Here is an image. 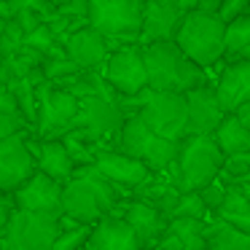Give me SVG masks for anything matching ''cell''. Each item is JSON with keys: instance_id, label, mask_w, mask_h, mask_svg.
<instances>
[{"instance_id": "3957f363", "label": "cell", "mask_w": 250, "mask_h": 250, "mask_svg": "<svg viewBox=\"0 0 250 250\" xmlns=\"http://www.w3.org/2000/svg\"><path fill=\"white\" fill-rule=\"evenodd\" d=\"M223 153L212 143L210 135H188L178 143V156L164 169V180L172 186L178 194L202 191L207 183L221 175Z\"/></svg>"}, {"instance_id": "d6986e66", "label": "cell", "mask_w": 250, "mask_h": 250, "mask_svg": "<svg viewBox=\"0 0 250 250\" xmlns=\"http://www.w3.org/2000/svg\"><path fill=\"white\" fill-rule=\"evenodd\" d=\"M180 19H183V11L175 3H146L143 0V22H140L137 46L172 41Z\"/></svg>"}, {"instance_id": "4316f807", "label": "cell", "mask_w": 250, "mask_h": 250, "mask_svg": "<svg viewBox=\"0 0 250 250\" xmlns=\"http://www.w3.org/2000/svg\"><path fill=\"white\" fill-rule=\"evenodd\" d=\"M202 226H205V221H191V218H172V221H167V231L180 242V250H205Z\"/></svg>"}, {"instance_id": "74e56055", "label": "cell", "mask_w": 250, "mask_h": 250, "mask_svg": "<svg viewBox=\"0 0 250 250\" xmlns=\"http://www.w3.org/2000/svg\"><path fill=\"white\" fill-rule=\"evenodd\" d=\"M218 8H221V0H199V6L194 11H202V14H212L218 17Z\"/></svg>"}, {"instance_id": "5b68a950", "label": "cell", "mask_w": 250, "mask_h": 250, "mask_svg": "<svg viewBox=\"0 0 250 250\" xmlns=\"http://www.w3.org/2000/svg\"><path fill=\"white\" fill-rule=\"evenodd\" d=\"M110 148L124 153V156H129V159H137L153 175L164 172L175 162V156H178V143L153 135L137 116L135 119H124L121 129L116 132L113 143H110Z\"/></svg>"}, {"instance_id": "4fadbf2b", "label": "cell", "mask_w": 250, "mask_h": 250, "mask_svg": "<svg viewBox=\"0 0 250 250\" xmlns=\"http://www.w3.org/2000/svg\"><path fill=\"white\" fill-rule=\"evenodd\" d=\"M94 169L108 180L110 186H116L119 191H132L137 186L148 183L151 180V169L146 164H140L137 159H129L124 153L113 151V148H100L94 153Z\"/></svg>"}, {"instance_id": "8fae6325", "label": "cell", "mask_w": 250, "mask_h": 250, "mask_svg": "<svg viewBox=\"0 0 250 250\" xmlns=\"http://www.w3.org/2000/svg\"><path fill=\"white\" fill-rule=\"evenodd\" d=\"M100 76H103L105 83L116 92V97H132V94L148 89L140 46L132 43V46H121L119 51H110Z\"/></svg>"}, {"instance_id": "e0dca14e", "label": "cell", "mask_w": 250, "mask_h": 250, "mask_svg": "<svg viewBox=\"0 0 250 250\" xmlns=\"http://www.w3.org/2000/svg\"><path fill=\"white\" fill-rule=\"evenodd\" d=\"M183 97H186V137L188 135H212V129L226 116L215 100L212 83L191 89Z\"/></svg>"}, {"instance_id": "7bdbcfd3", "label": "cell", "mask_w": 250, "mask_h": 250, "mask_svg": "<svg viewBox=\"0 0 250 250\" xmlns=\"http://www.w3.org/2000/svg\"><path fill=\"white\" fill-rule=\"evenodd\" d=\"M3 24H6V22H0V33H3Z\"/></svg>"}, {"instance_id": "f6af8a7d", "label": "cell", "mask_w": 250, "mask_h": 250, "mask_svg": "<svg viewBox=\"0 0 250 250\" xmlns=\"http://www.w3.org/2000/svg\"><path fill=\"white\" fill-rule=\"evenodd\" d=\"M151 250H159V248H151Z\"/></svg>"}, {"instance_id": "bcb514c9", "label": "cell", "mask_w": 250, "mask_h": 250, "mask_svg": "<svg viewBox=\"0 0 250 250\" xmlns=\"http://www.w3.org/2000/svg\"><path fill=\"white\" fill-rule=\"evenodd\" d=\"M0 62H3V60H0Z\"/></svg>"}, {"instance_id": "d6a6232c", "label": "cell", "mask_w": 250, "mask_h": 250, "mask_svg": "<svg viewBox=\"0 0 250 250\" xmlns=\"http://www.w3.org/2000/svg\"><path fill=\"white\" fill-rule=\"evenodd\" d=\"M22 41H24V33L17 27L14 19H8L3 24V33H0V60H8V57L17 54L22 49Z\"/></svg>"}, {"instance_id": "ab89813d", "label": "cell", "mask_w": 250, "mask_h": 250, "mask_svg": "<svg viewBox=\"0 0 250 250\" xmlns=\"http://www.w3.org/2000/svg\"><path fill=\"white\" fill-rule=\"evenodd\" d=\"M175 6L186 14V11H194V8L199 6V0H175Z\"/></svg>"}, {"instance_id": "6da1fadb", "label": "cell", "mask_w": 250, "mask_h": 250, "mask_svg": "<svg viewBox=\"0 0 250 250\" xmlns=\"http://www.w3.org/2000/svg\"><path fill=\"white\" fill-rule=\"evenodd\" d=\"M140 57H143V70H146V86L151 92L186 94L191 89L212 83L210 70H202L199 65L186 60L172 41L140 46Z\"/></svg>"}, {"instance_id": "ffe728a7", "label": "cell", "mask_w": 250, "mask_h": 250, "mask_svg": "<svg viewBox=\"0 0 250 250\" xmlns=\"http://www.w3.org/2000/svg\"><path fill=\"white\" fill-rule=\"evenodd\" d=\"M86 250H140V245H137L132 229L121 218L105 215L89 231Z\"/></svg>"}, {"instance_id": "f546056e", "label": "cell", "mask_w": 250, "mask_h": 250, "mask_svg": "<svg viewBox=\"0 0 250 250\" xmlns=\"http://www.w3.org/2000/svg\"><path fill=\"white\" fill-rule=\"evenodd\" d=\"M22 46H27V49L38 51V54L43 57V60H46V57L65 54V51H62V46L57 43V38L51 35V30L46 27V24H38V27H35L33 33H27V35H24Z\"/></svg>"}, {"instance_id": "30bf717a", "label": "cell", "mask_w": 250, "mask_h": 250, "mask_svg": "<svg viewBox=\"0 0 250 250\" xmlns=\"http://www.w3.org/2000/svg\"><path fill=\"white\" fill-rule=\"evenodd\" d=\"M121 124H124V116L116 108V100H103V97L78 100L76 132L83 140L94 143L97 148H110Z\"/></svg>"}, {"instance_id": "5bb4252c", "label": "cell", "mask_w": 250, "mask_h": 250, "mask_svg": "<svg viewBox=\"0 0 250 250\" xmlns=\"http://www.w3.org/2000/svg\"><path fill=\"white\" fill-rule=\"evenodd\" d=\"M110 215L121 218V221L132 229V234H135L140 250L156 248L159 237H162L164 229H167V218H164L162 212L153 210L151 205H146V202H137V199L119 202V205L113 207V212H110Z\"/></svg>"}, {"instance_id": "83f0119b", "label": "cell", "mask_w": 250, "mask_h": 250, "mask_svg": "<svg viewBox=\"0 0 250 250\" xmlns=\"http://www.w3.org/2000/svg\"><path fill=\"white\" fill-rule=\"evenodd\" d=\"M24 129H30V126L24 124L14 97L6 89H0V140H6V137L17 135V132H24Z\"/></svg>"}, {"instance_id": "7c38bea8", "label": "cell", "mask_w": 250, "mask_h": 250, "mask_svg": "<svg viewBox=\"0 0 250 250\" xmlns=\"http://www.w3.org/2000/svg\"><path fill=\"white\" fill-rule=\"evenodd\" d=\"M30 129L0 140V194H14L27 178H33L35 159L27 151Z\"/></svg>"}, {"instance_id": "9c48e42d", "label": "cell", "mask_w": 250, "mask_h": 250, "mask_svg": "<svg viewBox=\"0 0 250 250\" xmlns=\"http://www.w3.org/2000/svg\"><path fill=\"white\" fill-rule=\"evenodd\" d=\"M137 119L164 140L180 143L186 137V97L175 92H151Z\"/></svg>"}, {"instance_id": "f35d334b", "label": "cell", "mask_w": 250, "mask_h": 250, "mask_svg": "<svg viewBox=\"0 0 250 250\" xmlns=\"http://www.w3.org/2000/svg\"><path fill=\"white\" fill-rule=\"evenodd\" d=\"M231 116H234V119H237V121H239V124H242V126H248V129H250V103L239 105V108L234 110Z\"/></svg>"}, {"instance_id": "8d00e7d4", "label": "cell", "mask_w": 250, "mask_h": 250, "mask_svg": "<svg viewBox=\"0 0 250 250\" xmlns=\"http://www.w3.org/2000/svg\"><path fill=\"white\" fill-rule=\"evenodd\" d=\"M14 199H11V194H0V237L6 234V226H8V221H11V215H14Z\"/></svg>"}, {"instance_id": "484cf974", "label": "cell", "mask_w": 250, "mask_h": 250, "mask_svg": "<svg viewBox=\"0 0 250 250\" xmlns=\"http://www.w3.org/2000/svg\"><path fill=\"white\" fill-rule=\"evenodd\" d=\"M250 54V17L242 14L223 27V57L221 62H242Z\"/></svg>"}, {"instance_id": "60d3db41", "label": "cell", "mask_w": 250, "mask_h": 250, "mask_svg": "<svg viewBox=\"0 0 250 250\" xmlns=\"http://www.w3.org/2000/svg\"><path fill=\"white\" fill-rule=\"evenodd\" d=\"M11 19V6H8V0H0V22H8Z\"/></svg>"}, {"instance_id": "cb8c5ba5", "label": "cell", "mask_w": 250, "mask_h": 250, "mask_svg": "<svg viewBox=\"0 0 250 250\" xmlns=\"http://www.w3.org/2000/svg\"><path fill=\"white\" fill-rule=\"evenodd\" d=\"M210 137L223 156H234V153H248L250 151V129L239 124L231 113L223 116L221 124L212 129Z\"/></svg>"}, {"instance_id": "7402d4cb", "label": "cell", "mask_w": 250, "mask_h": 250, "mask_svg": "<svg viewBox=\"0 0 250 250\" xmlns=\"http://www.w3.org/2000/svg\"><path fill=\"white\" fill-rule=\"evenodd\" d=\"M250 191H248V183H234V186H226V196H223L221 207L215 210L218 221L234 226L237 231H245L250 234Z\"/></svg>"}, {"instance_id": "44dd1931", "label": "cell", "mask_w": 250, "mask_h": 250, "mask_svg": "<svg viewBox=\"0 0 250 250\" xmlns=\"http://www.w3.org/2000/svg\"><path fill=\"white\" fill-rule=\"evenodd\" d=\"M35 169L54 183L65 186L73 175V162L67 156L65 146L60 140H38V151H35Z\"/></svg>"}, {"instance_id": "836d02e7", "label": "cell", "mask_w": 250, "mask_h": 250, "mask_svg": "<svg viewBox=\"0 0 250 250\" xmlns=\"http://www.w3.org/2000/svg\"><path fill=\"white\" fill-rule=\"evenodd\" d=\"M89 231H92V226H78V229H70V231H60L51 250H81L89 239Z\"/></svg>"}, {"instance_id": "ac0fdd59", "label": "cell", "mask_w": 250, "mask_h": 250, "mask_svg": "<svg viewBox=\"0 0 250 250\" xmlns=\"http://www.w3.org/2000/svg\"><path fill=\"white\" fill-rule=\"evenodd\" d=\"M212 92L226 116L234 113L239 105L250 103V62L242 60L223 65V70L218 73L215 83H212Z\"/></svg>"}, {"instance_id": "603a6c76", "label": "cell", "mask_w": 250, "mask_h": 250, "mask_svg": "<svg viewBox=\"0 0 250 250\" xmlns=\"http://www.w3.org/2000/svg\"><path fill=\"white\" fill-rule=\"evenodd\" d=\"M202 239H205V250H250V234L237 231L218 218L205 221Z\"/></svg>"}, {"instance_id": "ee69618b", "label": "cell", "mask_w": 250, "mask_h": 250, "mask_svg": "<svg viewBox=\"0 0 250 250\" xmlns=\"http://www.w3.org/2000/svg\"><path fill=\"white\" fill-rule=\"evenodd\" d=\"M81 250H86V245H83V248H81Z\"/></svg>"}, {"instance_id": "8992f818", "label": "cell", "mask_w": 250, "mask_h": 250, "mask_svg": "<svg viewBox=\"0 0 250 250\" xmlns=\"http://www.w3.org/2000/svg\"><path fill=\"white\" fill-rule=\"evenodd\" d=\"M143 22V0H86V27L103 38L137 43Z\"/></svg>"}, {"instance_id": "e575fe53", "label": "cell", "mask_w": 250, "mask_h": 250, "mask_svg": "<svg viewBox=\"0 0 250 250\" xmlns=\"http://www.w3.org/2000/svg\"><path fill=\"white\" fill-rule=\"evenodd\" d=\"M199 194V199H202V205H205V210H207V215H215V210L221 207V202H223V196H226V186L221 183V180H212V183H207L202 191H196Z\"/></svg>"}, {"instance_id": "4dcf8cb0", "label": "cell", "mask_w": 250, "mask_h": 250, "mask_svg": "<svg viewBox=\"0 0 250 250\" xmlns=\"http://www.w3.org/2000/svg\"><path fill=\"white\" fill-rule=\"evenodd\" d=\"M172 218H191V221H210V215H207L205 205H202L199 194L196 191H188V194H180L178 202H175V207L169 210L167 221H172Z\"/></svg>"}, {"instance_id": "277c9868", "label": "cell", "mask_w": 250, "mask_h": 250, "mask_svg": "<svg viewBox=\"0 0 250 250\" xmlns=\"http://www.w3.org/2000/svg\"><path fill=\"white\" fill-rule=\"evenodd\" d=\"M223 27L212 14H202V11H186L180 19L178 30L172 35V43L178 46V51L191 60L194 65H199L202 70L221 65L223 57Z\"/></svg>"}, {"instance_id": "1f68e13d", "label": "cell", "mask_w": 250, "mask_h": 250, "mask_svg": "<svg viewBox=\"0 0 250 250\" xmlns=\"http://www.w3.org/2000/svg\"><path fill=\"white\" fill-rule=\"evenodd\" d=\"M76 73H81V70H78V67L73 65V62L67 60L65 54L46 57V60L41 62V76H43L46 83H57V81H62V78L76 76Z\"/></svg>"}, {"instance_id": "7a4b0ae2", "label": "cell", "mask_w": 250, "mask_h": 250, "mask_svg": "<svg viewBox=\"0 0 250 250\" xmlns=\"http://www.w3.org/2000/svg\"><path fill=\"white\" fill-rule=\"evenodd\" d=\"M119 191L110 186L94 167H76L65 186H62V215L76 221L78 226H94L100 218L110 215L119 205Z\"/></svg>"}, {"instance_id": "52a82bcc", "label": "cell", "mask_w": 250, "mask_h": 250, "mask_svg": "<svg viewBox=\"0 0 250 250\" xmlns=\"http://www.w3.org/2000/svg\"><path fill=\"white\" fill-rule=\"evenodd\" d=\"M35 97H38V121L33 135L38 140H60L70 129H76L78 100L73 94L54 89L51 83H41L35 86Z\"/></svg>"}, {"instance_id": "f1b7e54d", "label": "cell", "mask_w": 250, "mask_h": 250, "mask_svg": "<svg viewBox=\"0 0 250 250\" xmlns=\"http://www.w3.org/2000/svg\"><path fill=\"white\" fill-rule=\"evenodd\" d=\"M60 143L65 146V151H67V156H70L73 167H92V164H94V153L100 151L94 143L83 140L76 129H70L65 137H60Z\"/></svg>"}, {"instance_id": "ba28073f", "label": "cell", "mask_w": 250, "mask_h": 250, "mask_svg": "<svg viewBox=\"0 0 250 250\" xmlns=\"http://www.w3.org/2000/svg\"><path fill=\"white\" fill-rule=\"evenodd\" d=\"M57 234H60L57 215L14 210L6 234L0 237V250H51Z\"/></svg>"}, {"instance_id": "b9f144b4", "label": "cell", "mask_w": 250, "mask_h": 250, "mask_svg": "<svg viewBox=\"0 0 250 250\" xmlns=\"http://www.w3.org/2000/svg\"><path fill=\"white\" fill-rule=\"evenodd\" d=\"M146 3H175V0H146Z\"/></svg>"}, {"instance_id": "2e32d148", "label": "cell", "mask_w": 250, "mask_h": 250, "mask_svg": "<svg viewBox=\"0 0 250 250\" xmlns=\"http://www.w3.org/2000/svg\"><path fill=\"white\" fill-rule=\"evenodd\" d=\"M62 51L81 73H103V65L110 54L105 38L92 27H81L73 35H67L62 41Z\"/></svg>"}, {"instance_id": "d590c367", "label": "cell", "mask_w": 250, "mask_h": 250, "mask_svg": "<svg viewBox=\"0 0 250 250\" xmlns=\"http://www.w3.org/2000/svg\"><path fill=\"white\" fill-rule=\"evenodd\" d=\"M248 3H250V0H221V8H218V19H221L223 24L234 22L237 17L248 14Z\"/></svg>"}, {"instance_id": "d4e9b609", "label": "cell", "mask_w": 250, "mask_h": 250, "mask_svg": "<svg viewBox=\"0 0 250 250\" xmlns=\"http://www.w3.org/2000/svg\"><path fill=\"white\" fill-rule=\"evenodd\" d=\"M132 194V199H137V202H146V205H151L153 210H159L164 218L169 215V210L175 207V202H178V191L172 188V186L164 180V175L159 172V175H151V180L148 183H143V186H137V188H132L129 191Z\"/></svg>"}, {"instance_id": "9a60e30c", "label": "cell", "mask_w": 250, "mask_h": 250, "mask_svg": "<svg viewBox=\"0 0 250 250\" xmlns=\"http://www.w3.org/2000/svg\"><path fill=\"white\" fill-rule=\"evenodd\" d=\"M14 207L22 212H38V215H62V186L54 183L51 178L41 172H33V178H27L17 191L11 194Z\"/></svg>"}]
</instances>
